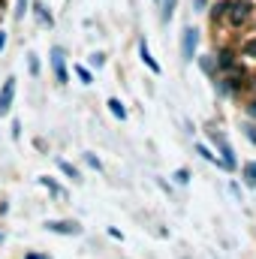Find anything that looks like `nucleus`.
Masks as SVG:
<instances>
[{
  "label": "nucleus",
  "instance_id": "obj_1",
  "mask_svg": "<svg viewBox=\"0 0 256 259\" xmlns=\"http://www.w3.org/2000/svg\"><path fill=\"white\" fill-rule=\"evenodd\" d=\"M250 3L247 0H238V3H229L226 6V18H229V24H235V27H241L247 18H250Z\"/></svg>",
  "mask_w": 256,
  "mask_h": 259
},
{
  "label": "nucleus",
  "instance_id": "obj_2",
  "mask_svg": "<svg viewBox=\"0 0 256 259\" xmlns=\"http://www.w3.org/2000/svg\"><path fill=\"white\" fill-rule=\"evenodd\" d=\"M196 46H199V30L196 27H184V36H181V55H184V61H193Z\"/></svg>",
  "mask_w": 256,
  "mask_h": 259
},
{
  "label": "nucleus",
  "instance_id": "obj_3",
  "mask_svg": "<svg viewBox=\"0 0 256 259\" xmlns=\"http://www.w3.org/2000/svg\"><path fill=\"white\" fill-rule=\"evenodd\" d=\"M211 136V142L220 148V154H223V163H226V169H235V154H232V148H229V142L223 139V133H217V130H211L208 133Z\"/></svg>",
  "mask_w": 256,
  "mask_h": 259
},
{
  "label": "nucleus",
  "instance_id": "obj_4",
  "mask_svg": "<svg viewBox=\"0 0 256 259\" xmlns=\"http://www.w3.org/2000/svg\"><path fill=\"white\" fill-rule=\"evenodd\" d=\"M46 229H49V232H58V235H78V232H81V226L72 223V220H49Z\"/></svg>",
  "mask_w": 256,
  "mask_h": 259
},
{
  "label": "nucleus",
  "instance_id": "obj_5",
  "mask_svg": "<svg viewBox=\"0 0 256 259\" xmlns=\"http://www.w3.org/2000/svg\"><path fill=\"white\" fill-rule=\"evenodd\" d=\"M52 69H55V78L64 84L66 81V55H64V49H52Z\"/></svg>",
  "mask_w": 256,
  "mask_h": 259
},
{
  "label": "nucleus",
  "instance_id": "obj_6",
  "mask_svg": "<svg viewBox=\"0 0 256 259\" xmlns=\"http://www.w3.org/2000/svg\"><path fill=\"white\" fill-rule=\"evenodd\" d=\"M12 97H15V78H6V84H3V91H0V118L9 115V109H12Z\"/></svg>",
  "mask_w": 256,
  "mask_h": 259
},
{
  "label": "nucleus",
  "instance_id": "obj_7",
  "mask_svg": "<svg viewBox=\"0 0 256 259\" xmlns=\"http://www.w3.org/2000/svg\"><path fill=\"white\" fill-rule=\"evenodd\" d=\"M139 58H142V61H145V66H148V69H151V72H157V75H160V64H157V61H154V58H151V52H148V42H145V39H142V42H139Z\"/></svg>",
  "mask_w": 256,
  "mask_h": 259
},
{
  "label": "nucleus",
  "instance_id": "obj_8",
  "mask_svg": "<svg viewBox=\"0 0 256 259\" xmlns=\"http://www.w3.org/2000/svg\"><path fill=\"white\" fill-rule=\"evenodd\" d=\"M39 184H42V187H49V193L55 196V199H66V190L61 187V184H55L49 175H42V178H39Z\"/></svg>",
  "mask_w": 256,
  "mask_h": 259
},
{
  "label": "nucleus",
  "instance_id": "obj_9",
  "mask_svg": "<svg viewBox=\"0 0 256 259\" xmlns=\"http://www.w3.org/2000/svg\"><path fill=\"white\" fill-rule=\"evenodd\" d=\"M109 112H112L118 121H124V118H127V109H124V103H121L118 97H112V100H109Z\"/></svg>",
  "mask_w": 256,
  "mask_h": 259
},
{
  "label": "nucleus",
  "instance_id": "obj_10",
  "mask_svg": "<svg viewBox=\"0 0 256 259\" xmlns=\"http://www.w3.org/2000/svg\"><path fill=\"white\" fill-rule=\"evenodd\" d=\"M58 169L64 172L66 178H72V181H81V175H78V169H75L72 163H66V160H58Z\"/></svg>",
  "mask_w": 256,
  "mask_h": 259
},
{
  "label": "nucleus",
  "instance_id": "obj_11",
  "mask_svg": "<svg viewBox=\"0 0 256 259\" xmlns=\"http://www.w3.org/2000/svg\"><path fill=\"white\" fill-rule=\"evenodd\" d=\"M33 12H36V18H39V24H42V27H52V15L46 12V6H42L39 0H36V6H33Z\"/></svg>",
  "mask_w": 256,
  "mask_h": 259
},
{
  "label": "nucleus",
  "instance_id": "obj_12",
  "mask_svg": "<svg viewBox=\"0 0 256 259\" xmlns=\"http://www.w3.org/2000/svg\"><path fill=\"white\" fill-rule=\"evenodd\" d=\"M175 6H178V0H163V21H169L175 15Z\"/></svg>",
  "mask_w": 256,
  "mask_h": 259
},
{
  "label": "nucleus",
  "instance_id": "obj_13",
  "mask_svg": "<svg viewBox=\"0 0 256 259\" xmlns=\"http://www.w3.org/2000/svg\"><path fill=\"white\" fill-rule=\"evenodd\" d=\"M244 178H247V187H256V163L244 166Z\"/></svg>",
  "mask_w": 256,
  "mask_h": 259
},
{
  "label": "nucleus",
  "instance_id": "obj_14",
  "mask_svg": "<svg viewBox=\"0 0 256 259\" xmlns=\"http://www.w3.org/2000/svg\"><path fill=\"white\" fill-rule=\"evenodd\" d=\"M75 75H78V78H81L84 84H91V81H94V75H91V69H84V66H75Z\"/></svg>",
  "mask_w": 256,
  "mask_h": 259
},
{
  "label": "nucleus",
  "instance_id": "obj_15",
  "mask_svg": "<svg viewBox=\"0 0 256 259\" xmlns=\"http://www.w3.org/2000/svg\"><path fill=\"white\" fill-rule=\"evenodd\" d=\"M27 69H30V75H39V61H36V55H27Z\"/></svg>",
  "mask_w": 256,
  "mask_h": 259
},
{
  "label": "nucleus",
  "instance_id": "obj_16",
  "mask_svg": "<svg viewBox=\"0 0 256 259\" xmlns=\"http://www.w3.org/2000/svg\"><path fill=\"white\" fill-rule=\"evenodd\" d=\"M217 66H220V69H229V66H232V55H229V52H220V61H217Z\"/></svg>",
  "mask_w": 256,
  "mask_h": 259
},
{
  "label": "nucleus",
  "instance_id": "obj_17",
  "mask_svg": "<svg viewBox=\"0 0 256 259\" xmlns=\"http://www.w3.org/2000/svg\"><path fill=\"white\" fill-rule=\"evenodd\" d=\"M84 163H88L91 169H97V172H103V163H100V160H97L94 154H84Z\"/></svg>",
  "mask_w": 256,
  "mask_h": 259
},
{
  "label": "nucleus",
  "instance_id": "obj_18",
  "mask_svg": "<svg viewBox=\"0 0 256 259\" xmlns=\"http://www.w3.org/2000/svg\"><path fill=\"white\" fill-rule=\"evenodd\" d=\"M27 12V0H15V18H24Z\"/></svg>",
  "mask_w": 256,
  "mask_h": 259
},
{
  "label": "nucleus",
  "instance_id": "obj_19",
  "mask_svg": "<svg viewBox=\"0 0 256 259\" xmlns=\"http://www.w3.org/2000/svg\"><path fill=\"white\" fill-rule=\"evenodd\" d=\"M244 55H247V58H256V36L244 42Z\"/></svg>",
  "mask_w": 256,
  "mask_h": 259
},
{
  "label": "nucleus",
  "instance_id": "obj_20",
  "mask_svg": "<svg viewBox=\"0 0 256 259\" xmlns=\"http://www.w3.org/2000/svg\"><path fill=\"white\" fill-rule=\"evenodd\" d=\"M175 181H178V184H187V181H190V172H187V169H178V172H175Z\"/></svg>",
  "mask_w": 256,
  "mask_h": 259
},
{
  "label": "nucleus",
  "instance_id": "obj_21",
  "mask_svg": "<svg viewBox=\"0 0 256 259\" xmlns=\"http://www.w3.org/2000/svg\"><path fill=\"white\" fill-rule=\"evenodd\" d=\"M103 61H106V55H100V52H97V55H91V64H94V66H103Z\"/></svg>",
  "mask_w": 256,
  "mask_h": 259
},
{
  "label": "nucleus",
  "instance_id": "obj_22",
  "mask_svg": "<svg viewBox=\"0 0 256 259\" xmlns=\"http://www.w3.org/2000/svg\"><path fill=\"white\" fill-rule=\"evenodd\" d=\"M226 6H229V3H220V6L214 9V18H223V15H226Z\"/></svg>",
  "mask_w": 256,
  "mask_h": 259
},
{
  "label": "nucleus",
  "instance_id": "obj_23",
  "mask_svg": "<svg viewBox=\"0 0 256 259\" xmlns=\"http://www.w3.org/2000/svg\"><path fill=\"white\" fill-rule=\"evenodd\" d=\"M202 69H205V72H214V64H211L208 58H202Z\"/></svg>",
  "mask_w": 256,
  "mask_h": 259
},
{
  "label": "nucleus",
  "instance_id": "obj_24",
  "mask_svg": "<svg viewBox=\"0 0 256 259\" xmlns=\"http://www.w3.org/2000/svg\"><path fill=\"white\" fill-rule=\"evenodd\" d=\"M193 6H196V9H205V6H208V0H193Z\"/></svg>",
  "mask_w": 256,
  "mask_h": 259
},
{
  "label": "nucleus",
  "instance_id": "obj_25",
  "mask_svg": "<svg viewBox=\"0 0 256 259\" xmlns=\"http://www.w3.org/2000/svg\"><path fill=\"white\" fill-rule=\"evenodd\" d=\"M24 259H49V256H46V253H27Z\"/></svg>",
  "mask_w": 256,
  "mask_h": 259
},
{
  "label": "nucleus",
  "instance_id": "obj_26",
  "mask_svg": "<svg viewBox=\"0 0 256 259\" xmlns=\"http://www.w3.org/2000/svg\"><path fill=\"white\" fill-rule=\"evenodd\" d=\"M3 46H6V33L0 30V52H3Z\"/></svg>",
  "mask_w": 256,
  "mask_h": 259
},
{
  "label": "nucleus",
  "instance_id": "obj_27",
  "mask_svg": "<svg viewBox=\"0 0 256 259\" xmlns=\"http://www.w3.org/2000/svg\"><path fill=\"white\" fill-rule=\"evenodd\" d=\"M250 112H253V115H256V103H250Z\"/></svg>",
  "mask_w": 256,
  "mask_h": 259
},
{
  "label": "nucleus",
  "instance_id": "obj_28",
  "mask_svg": "<svg viewBox=\"0 0 256 259\" xmlns=\"http://www.w3.org/2000/svg\"><path fill=\"white\" fill-rule=\"evenodd\" d=\"M0 241H3V232H0Z\"/></svg>",
  "mask_w": 256,
  "mask_h": 259
}]
</instances>
